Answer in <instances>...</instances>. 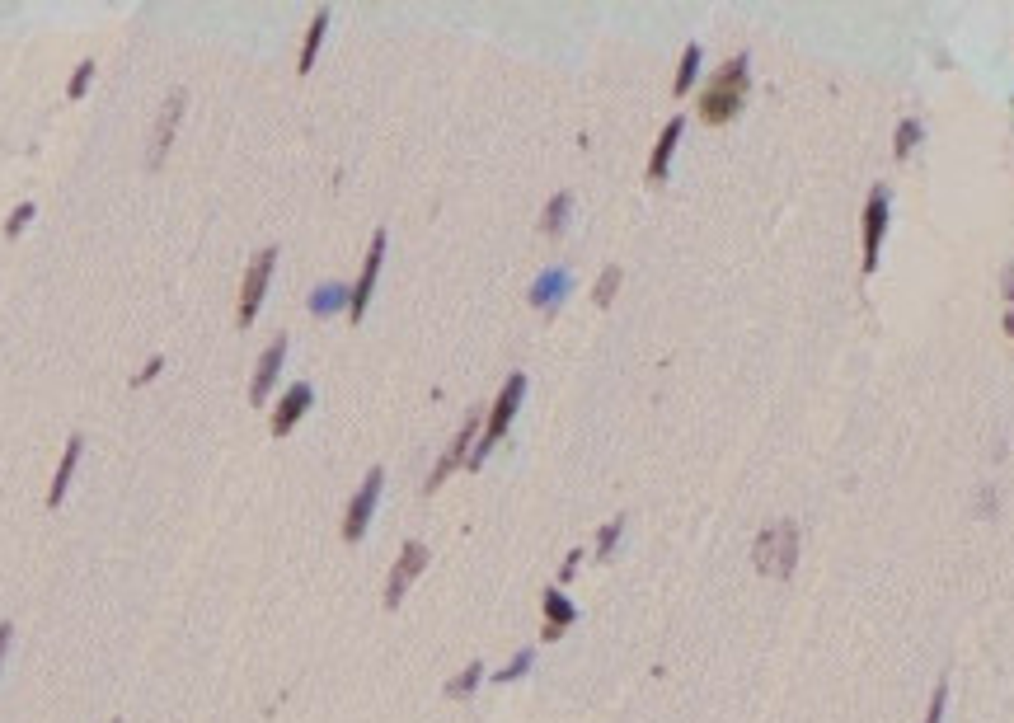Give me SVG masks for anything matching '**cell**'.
<instances>
[{
	"instance_id": "obj_1",
	"label": "cell",
	"mask_w": 1014,
	"mask_h": 723,
	"mask_svg": "<svg viewBox=\"0 0 1014 723\" xmlns=\"http://www.w3.org/2000/svg\"><path fill=\"white\" fill-rule=\"evenodd\" d=\"M747 94H752V62H747V52H738V57H728V62L709 76V85L700 90V123L709 127H723L733 123L742 113V104H747Z\"/></svg>"
},
{
	"instance_id": "obj_2",
	"label": "cell",
	"mask_w": 1014,
	"mask_h": 723,
	"mask_svg": "<svg viewBox=\"0 0 1014 723\" xmlns=\"http://www.w3.org/2000/svg\"><path fill=\"white\" fill-rule=\"evenodd\" d=\"M522 400H526V376H522V371H512V376L503 381V390H498V400H493V409L484 414V432H479V442H475V451H470V461H465V470H479V465L489 461V451L507 437V428H512V418H517Z\"/></svg>"
},
{
	"instance_id": "obj_3",
	"label": "cell",
	"mask_w": 1014,
	"mask_h": 723,
	"mask_svg": "<svg viewBox=\"0 0 1014 723\" xmlns=\"http://www.w3.org/2000/svg\"><path fill=\"white\" fill-rule=\"evenodd\" d=\"M756 569L766 578H794V564H799V526L794 522H770L752 545Z\"/></svg>"
},
{
	"instance_id": "obj_4",
	"label": "cell",
	"mask_w": 1014,
	"mask_h": 723,
	"mask_svg": "<svg viewBox=\"0 0 1014 723\" xmlns=\"http://www.w3.org/2000/svg\"><path fill=\"white\" fill-rule=\"evenodd\" d=\"M888 212H892V193L883 184L869 188V202H864L860 216V263L864 277L878 268V249H883V235H888Z\"/></svg>"
},
{
	"instance_id": "obj_5",
	"label": "cell",
	"mask_w": 1014,
	"mask_h": 723,
	"mask_svg": "<svg viewBox=\"0 0 1014 723\" xmlns=\"http://www.w3.org/2000/svg\"><path fill=\"white\" fill-rule=\"evenodd\" d=\"M273 268H277V249H259L245 268V282H240V310H235V324L249 329L254 315H259L263 296H268V282H273Z\"/></svg>"
},
{
	"instance_id": "obj_6",
	"label": "cell",
	"mask_w": 1014,
	"mask_h": 723,
	"mask_svg": "<svg viewBox=\"0 0 1014 723\" xmlns=\"http://www.w3.org/2000/svg\"><path fill=\"white\" fill-rule=\"evenodd\" d=\"M381 489H385V470L371 465L367 479H362V489L348 498V512H343V540H348V545H357V540L367 536L371 517H376V503H381Z\"/></svg>"
},
{
	"instance_id": "obj_7",
	"label": "cell",
	"mask_w": 1014,
	"mask_h": 723,
	"mask_svg": "<svg viewBox=\"0 0 1014 723\" xmlns=\"http://www.w3.org/2000/svg\"><path fill=\"white\" fill-rule=\"evenodd\" d=\"M479 432H484V414L475 409V414H470V418L461 423V432L451 437V447L442 451V461L432 465V475H428V484H423V489L437 493V489L446 484V475H451V470H461V465L470 461V451H475V442H479Z\"/></svg>"
},
{
	"instance_id": "obj_8",
	"label": "cell",
	"mask_w": 1014,
	"mask_h": 723,
	"mask_svg": "<svg viewBox=\"0 0 1014 723\" xmlns=\"http://www.w3.org/2000/svg\"><path fill=\"white\" fill-rule=\"evenodd\" d=\"M428 569V545L423 540H404L400 559H395V569H390V578H385V606L395 611L404 601V592L418 583V573Z\"/></svg>"
},
{
	"instance_id": "obj_9",
	"label": "cell",
	"mask_w": 1014,
	"mask_h": 723,
	"mask_svg": "<svg viewBox=\"0 0 1014 723\" xmlns=\"http://www.w3.org/2000/svg\"><path fill=\"white\" fill-rule=\"evenodd\" d=\"M385 240H390V235H385V231H376V235H371V245H367V259H362V273H357V282H353V301H348V320H353V324H362V320H367L371 292H376V277H381V263H385Z\"/></svg>"
},
{
	"instance_id": "obj_10",
	"label": "cell",
	"mask_w": 1014,
	"mask_h": 723,
	"mask_svg": "<svg viewBox=\"0 0 1014 723\" xmlns=\"http://www.w3.org/2000/svg\"><path fill=\"white\" fill-rule=\"evenodd\" d=\"M184 104H188V94H184V90H174V94L165 99V108H160V123H155L151 155H146V165H151V170H160V165H165L169 146H174V132H179V123H184Z\"/></svg>"
},
{
	"instance_id": "obj_11",
	"label": "cell",
	"mask_w": 1014,
	"mask_h": 723,
	"mask_svg": "<svg viewBox=\"0 0 1014 723\" xmlns=\"http://www.w3.org/2000/svg\"><path fill=\"white\" fill-rule=\"evenodd\" d=\"M310 404H315V385H310V381H296L292 390H287V395L277 400L273 418H268V432H273V437H287V432H292L296 423L306 418Z\"/></svg>"
},
{
	"instance_id": "obj_12",
	"label": "cell",
	"mask_w": 1014,
	"mask_h": 723,
	"mask_svg": "<svg viewBox=\"0 0 1014 723\" xmlns=\"http://www.w3.org/2000/svg\"><path fill=\"white\" fill-rule=\"evenodd\" d=\"M573 287V273L569 268H545V273L531 282V292H526V301L536 310H545V315H554V310L564 306V296H569Z\"/></svg>"
},
{
	"instance_id": "obj_13",
	"label": "cell",
	"mask_w": 1014,
	"mask_h": 723,
	"mask_svg": "<svg viewBox=\"0 0 1014 723\" xmlns=\"http://www.w3.org/2000/svg\"><path fill=\"white\" fill-rule=\"evenodd\" d=\"M282 362H287V334H277V339L263 348L259 367H254V381H249V400L254 404L268 400V390H273L277 376H282Z\"/></svg>"
},
{
	"instance_id": "obj_14",
	"label": "cell",
	"mask_w": 1014,
	"mask_h": 723,
	"mask_svg": "<svg viewBox=\"0 0 1014 723\" xmlns=\"http://www.w3.org/2000/svg\"><path fill=\"white\" fill-rule=\"evenodd\" d=\"M540 611H545V625H540V639H564V634H569V625L573 620H578V606H573L569 597H564V592H559V587H550V592H545V597H540Z\"/></svg>"
},
{
	"instance_id": "obj_15",
	"label": "cell",
	"mask_w": 1014,
	"mask_h": 723,
	"mask_svg": "<svg viewBox=\"0 0 1014 723\" xmlns=\"http://www.w3.org/2000/svg\"><path fill=\"white\" fill-rule=\"evenodd\" d=\"M681 132H686V123H681V118H667V127H662L658 141H653V155H648V179H653V184H662V179L672 174V155H676V146H681Z\"/></svg>"
},
{
	"instance_id": "obj_16",
	"label": "cell",
	"mask_w": 1014,
	"mask_h": 723,
	"mask_svg": "<svg viewBox=\"0 0 1014 723\" xmlns=\"http://www.w3.org/2000/svg\"><path fill=\"white\" fill-rule=\"evenodd\" d=\"M80 456H85V437H66V451L62 461H57V475H52V489H47V508H62L66 503V489H71V479H76V465Z\"/></svg>"
},
{
	"instance_id": "obj_17",
	"label": "cell",
	"mask_w": 1014,
	"mask_h": 723,
	"mask_svg": "<svg viewBox=\"0 0 1014 723\" xmlns=\"http://www.w3.org/2000/svg\"><path fill=\"white\" fill-rule=\"evenodd\" d=\"M348 301H353V287H343V282H324V287H315L310 292V315H338V310H348Z\"/></svg>"
},
{
	"instance_id": "obj_18",
	"label": "cell",
	"mask_w": 1014,
	"mask_h": 723,
	"mask_svg": "<svg viewBox=\"0 0 1014 723\" xmlns=\"http://www.w3.org/2000/svg\"><path fill=\"white\" fill-rule=\"evenodd\" d=\"M324 33H329V10H315V19H310V29H306V43H301V57H296V71H301V76H306L310 66H315V57H320Z\"/></svg>"
},
{
	"instance_id": "obj_19",
	"label": "cell",
	"mask_w": 1014,
	"mask_h": 723,
	"mask_svg": "<svg viewBox=\"0 0 1014 723\" xmlns=\"http://www.w3.org/2000/svg\"><path fill=\"white\" fill-rule=\"evenodd\" d=\"M569 216H573V193H564V188H559V193L545 202V212H540V231H545V235H564Z\"/></svg>"
},
{
	"instance_id": "obj_20",
	"label": "cell",
	"mask_w": 1014,
	"mask_h": 723,
	"mask_svg": "<svg viewBox=\"0 0 1014 723\" xmlns=\"http://www.w3.org/2000/svg\"><path fill=\"white\" fill-rule=\"evenodd\" d=\"M700 43H686V52H681V66H676V76H672V94L681 99V94H691V85H695V76H700Z\"/></svg>"
},
{
	"instance_id": "obj_21",
	"label": "cell",
	"mask_w": 1014,
	"mask_h": 723,
	"mask_svg": "<svg viewBox=\"0 0 1014 723\" xmlns=\"http://www.w3.org/2000/svg\"><path fill=\"white\" fill-rule=\"evenodd\" d=\"M921 137H925L921 118H902V123H897V132H892V155H897V160H907V155L921 146Z\"/></svg>"
},
{
	"instance_id": "obj_22",
	"label": "cell",
	"mask_w": 1014,
	"mask_h": 723,
	"mask_svg": "<svg viewBox=\"0 0 1014 723\" xmlns=\"http://www.w3.org/2000/svg\"><path fill=\"white\" fill-rule=\"evenodd\" d=\"M479 681H484V662H470L461 677L446 681V695H451V700H465V695H475V691H479Z\"/></svg>"
},
{
	"instance_id": "obj_23",
	"label": "cell",
	"mask_w": 1014,
	"mask_h": 723,
	"mask_svg": "<svg viewBox=\"0 0 1014 723\" xmlns=\"http://www.w3.org/2000/svg\"><path fill=\"white\" fill-rule=\"evenodd\" d=\"M620 263H611V268H601V277H597V287H592V301L597 306H611L615 301V292H620Z\"/></svg>"
},
{
	"instance_id": "obj_24",
	"label": "cell",
	"mask_w": 1014,
	"mask_h": 723,
	"mask_svg": "<svg viewBox=\"0 0 1014 723\" xmlns=\"http://www.w3.org/2000/svg\"><path fill=\"white\" fill-rule=\"evenodd\" d=\"M94 71H99V66H94L90 57H85V62H80L76 71H71V80H66V99H85V94H90Z\"/></svg>"
},
{
	"instance_id": "obj_25",
	"label": "cell",
	"mask_w": 1014,
	"mask_h": 723,
	"mask_svg": "<svg viewBox=\"0 0 1014 723\" xmlns=\"http://www.w3.org/2000/svg\"><path fill=\"white\" fill-rule=\"evenodd\" d=\"M620 536H625V517H615V522H606L597 531V559H611L615 545H620Z\"/></svg>"
},
{
	"instance_id": "obj_26",
	"label": "cell",
	"mask_w": 1014,
	"mask_h": 723,
	"mask_svg": "<svg viewBox=\"0 0 1014 723\" xmlns=\"http://www.w3.org/2000/svg\"><path fill=\"white\" fill-rule=\"evenodd\" d=\"M531 662H536V653H531V648H522V653L503 667V672H493V681H522L526 672H531Z\"/></svg>"
},
{
	"instance_id": "obj_27",
	"label": "cell",
	"mask_w": 1014,
	"mask_h": 723,
	"mask_svg": "<svg viewBox=\"0 0 1014 723\" xmlns=\"http://www.w3.org/2000/svg\"><path fill=\"white\" fill-rule=\"evenodd\" d=\"M33 212H38V207H33V202H19L15 212L5 216V235H10V240H15V235H19V231H24V226H29V221H33Z\"/></svg>"
},
{
	"instance_id": "obj_28",
	"label": "cell",
	"mask_w": 1014,
	"mask_h": 723,
	"mask_svg": "<svg viewBox=\"0 0 1014 723\" xmlns=\"http://www.w3.org/2000/svg\"><path fill=\"white\" fill-rule=\"evenodd\" d=\"M944 705H949V681L939 677L935 695H930V709H925V723H944Z\"/></svg>"
},
{
	"instance_id": "obj_29",
	"label": "cell",
	"mask_w": 1014,
	"mask_h": 723,
	"mask_svg": "<svg viewBox=\"0 0 1014 723\" xmlns=\"http://www.w3.org/2000/svg\"><path fill=\"white\" fill-rule=\"evenodd\" d=\"M160 371H165V357H151V362H146V367H141L137 376H132V385H151L155 376H160Z\"/></svg>"
},
{
	"instance_id": "obj_30",
	"label": "cell",
	"mask_w": 1014,
	"mask_h": 723,
	"mask_svg": "<svg viewBox=\"0 0 1014 723\" xmlns=\"http://www.w3.org/2000/svg\"><path fill=\"white\" fill-rule=\"evenodd\" d=\"M578 559H583V550H569V559L559 564V583H569L573 573H578Z\"/></svg>"
},
{
	"instance_id": "obj_31",
	"label": "cell",
	"mask_w": 1014,
	"mask_h": 723,
	"mask_svg": "<svg viewBox=\"0 0 1014 723\" xmlns=\"http://www.w3.org/2000/svg\"><path fill=\"white\" fill-rule=\"evenodd\" d=\"M1000 296H1005V301H1014V263H1005V268H1000Z\"/></svg>"
},
{
	"instance_id": "obj_32",
	"label": "cell",
	"mask_w": 1014,
	"mask_h": 723,
	"mask_svg": "<svg viewBox=\"0 0 1014 723\" xmlns=\"http://www.w3.org/2000/svg\"><path fill=\"white\" fill-rule=\"evenodd\" d=\"M10 634H15V625H0V658H5V648H10Z\"/></svg>"
},
{
	"instance_id": "obj_33",
	"label": "cell",
	"mask_w": 1014,
	"mask_h": 723,
	"mask_svg": "<svg viewBox=\"0 0 1014 723\" xmlns=\"http://www.w3.org/2000/svg\"><path fill=\"white\" fill-rule=\"evenodd\" d=\"M1000 329H1005V334H1010V339H1014V310H1010V315H1005V320H1000Z\"/></svg>"
},
{
	"instance_id": "obj_34",
	"label": "cell",
	"mask_w": 1014,
	"mask_h": 723,
	"mask_svg": "<svg viewBox=\"0 0 1014 723\" xmlns=\"http://www.w3.org/2000/svg\"><path fill=\"white\" fill-rule=\"evenodd\" d=\"M113 723H123V719H113Z\"/></svg>"
}]
</instances>
